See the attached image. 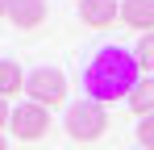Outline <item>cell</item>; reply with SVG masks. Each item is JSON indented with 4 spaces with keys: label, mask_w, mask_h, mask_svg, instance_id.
<instances>
[{
    "label": "cell",
    "mask_w": 154,
    "mask_h": 150,
    "mask_svg": "<svg viewBox=\"0 0 154 150\" xmlns=\"http://www.w3.org/2000/svg\"><path fill=\"white\" fill-rule=\"evenodd\" d=\"M129 108H133L137 117H154V75H142V79H137V88H133V96H129Z\"/></svg>",
    "instance_id": "9"
},
{
    "label": "cell",
    "mask_w": 154,
    "mask_h": 150,
    "mask_svg": "<svg viewBox=\"0 0 154 150\" xmlns=\"http://www.w3.org/2000/svg\"><path fill=\"white\" fill-rule=\"evenodd\" d=\"M137 79H142V67H137L133 50L104 46V50L92 54V63H88V71H83V88H88V100H96V104L108 100V104H112V100H129L133 96Z\"/></svg>",
    "instance_id": "1"
},
{
    "label": "cell",
    "mask_w": 154,
    "mask_h": 150,
    "mask_svg": "<svg viewBox=\"0 0 154 150\" xmlns=\"http://www.w3.org/2000/svg\"><path fill=\"white\" fill-rule=\"evenodd\" d=\"M0 150H8V142H4V133H0Z\"/></svg>",
    "instance_id": "14"
},
{
    "label": "cell",
    "mask_w": 154,
    "mask_h": 150,
    "mask_svg": "<svg viewBox=\"0 0 154 150\" xmlns=\"http://www.w3.org/2000/svg\"><path fill=\"white\" fill-rule=\"evenodd\" d=\"M137 146L154 150V117H142V125H137Z\"/></svg>",
    "instance_id": "11"
},
{
    "label": "cell",
    "mask_w": 154,
    "mask_h": 150,
    "mask_svg": "<svg viewBox=\"0 0 154 150\" xmlns=\"http://www.w3.org/2000/svg\"><path fill=\"white\" fill-rule=\"evenodd\" d=\"M8 117H13V108H8V100H0V125H8Z\"/></svg>",
    "instance_id": "12"
},
{
    "label": "cell",
    "mask_w": 154,
    "mask_h": 150,
    "mask_svg": "<svg viewBox=\"0 0 154 150\" xmlns=\"http://www.w3.org/2000/svg\"><path fill=\"white\" fill-rule=\"evenodd\" d=\"M13 92H25V71L17 58H0V100Z\"/></svg>",
    "instance_id": "8"
},
{
    "label": "cell",
    "mask_w": 154,
    "mask_h": 150,
    "mask_svg": "<svg viewBox=\"0 0 154 150\" xmlns=\"http://www.w3.org/2000/svg\"><path fill=\"white\" fill-rule=\"evenodd\" d=\"M133 58H137V67H142V71H150V75H154V33H142V38H137Z\"/></svg>",
    "instance_id": "10"
},
{
    "label": "cell",
    "mask_w": 154,
    "mask_h": 150,
    "mask_svg": "<svg viewBox=\"0 0 154 150\" xmlns=\"http://www.w3.org/2000/svg\"><path fill=\"white\" fill-rule=\"evenodd\" d=\"M13 4H17V0H0V17H8V13H13Z\"/></svg>",
    "instance_id": "13"
},
{
    "label": "cell",
    "mask_w": 154,
    "mask_h": 150,
    "mask_svg": "<svg viewBox=\"0 0 154 150\" xmlns=\"http://www.w3.org/2000/svg\"><path fill=\"white\" fill-rule=\"evenodd\" d=\"M8 21L17 25V29H38V25L46 21V0H17L13 13H8Z\"/></svg>",
    "instance_id": "7"
},
{
    "label": "cell",
    "mask_w": 154,
    "mask_h": 150,
    "mask_svg": "<svg viewBox=\"0 0 154 150\" xmlns=\"http://www.w3.org/2000/svg\"><path fill=\"white\" fill-rule=\"evenodd\" d=\"M25 96L33 104H42V108H54V104H63L67 100V75L58 71V67H33L25 75Z\"/></svg>",
    "instance_id": "3"
},
{
    "label": "cell",
    "mask_w": 154,
    "mask_h": 150,
    "mask_svg": "<svg viewBox=\"0 0 154 150\" xmlns=\"http://www.w3.org/2000/svg\"><path fill=\"white\" fill-rule=\"evenodd\" d=\"M104 129H108L104 104H96V100H75V104L67 108V133H71L75 142H96Z\"/></svg>",
    "instance_id": "2"
},
{
    "label": "cell",
    "mask_w": 154,
    "mask_h": 150,
    "mask_svg": "<svg viewBox=\"0 0 154 150\" xmlns=\"http://www.w3.org/2000/svg\"><path fill=\"white\" fill-rule=\"evenodd\" d=\"M79 17H83V25H92V29H108V25L121 17V4L117 0H79Z\"/></svg>",
    "instance_id": "5"
},
{
    "label": "cell",
    "mask_w": 154,
    "mask_h": 150,
    "mask_svg": "<svg viewBox=\"0 0 154 150\" xmlns=\"http://www.w3.org/2000/svg\"><path fill=\"white\" fill-rule=\"evenodd\" d=\"M137 150H142V146H137Z\"/></svg>",
    "instance_id": "15"
},
{
    "label": "cell",
    "mask_w": 154,
    "mask_h": 150,
    "mask_svg": "<svg viewBox=\"0 0 154 150\" xmlns=\"http://www.w3.org/2000/svg\"><path fill=\"white\" fill-rule=\"evenodd\" d=\"M46 129H50V108H42V104H17L13 108V117H8V133L13 138H21V142H38V138H46Z\"/></svg>",
    "instance_id": "4"
},
{
    "label": "cell",
    "mask_w": 154,
    "mask_h": 150,
    "mask_svg": "<svg viewBox=\"0 0 154 150\" xmlns=\"http://www.w3.org/2000/svg\"><path fill=\"white\" fill-rule=\"evenodd\" d=\"M121 21L137 33H154V0H121Z\"/></svg>",
    "instance_id": "6"
}]
</instances>
